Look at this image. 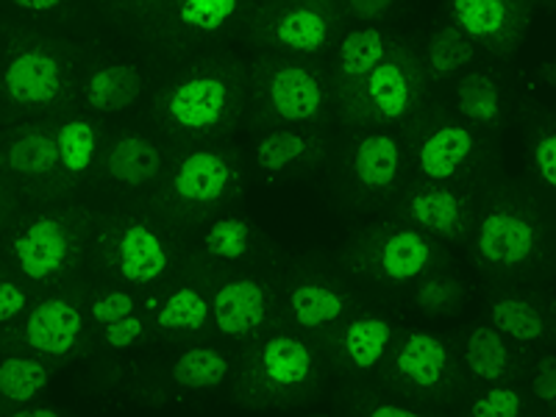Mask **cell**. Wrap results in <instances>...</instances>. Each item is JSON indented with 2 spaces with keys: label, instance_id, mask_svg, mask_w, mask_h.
<instances>
[{
  "label": "cell",
  "instance_id": "obj_1",
  "mask_svg": "<svg viewBox=\"0 0 556 417\" xmlns=\"http://www.w3.org/2000/svg\"><path fill=\"white\" fill-rule=\"evenodd\" d=\"M476 265L501 281H529L556 265V220L520 187H495L481 201L473 235Z\"/></svg>",
  "mask_w": 556,
  "mask_h": 417
},
{
  "label": "cell",
  "instance_id": "obj_2",
  "mask_svg": "<svg viewBox=\"0 0 556 417\" xmlns=\"http://www.w3.org/2000/svg\"><path fill=\"white\" fill-rule=\"evenodd\" d=\"M245 89L248 73L235 59H201L159 89L153 114L173 137H217L240 117Z\"/></svg>",
  "mask_w": 556,
  "mask_h": 417
},
{
  "label": "cell",
  "instance_id": "obj_3",
  "mask_svg": "<svg viewBox=\"0 0 556 417\" xmlns=\"http://www.w3.org/2000/svg\"><path fill=\"white\" fill-rule=\"evenodd\" d=\"M248 84L260 112L270 123H317L326 114V78L292 53H267L251 64Z\"/></svg>",
  "mask_w": 556,
  "mask_h": 417
},
{
  "label": "cell",
  "instance_id": "obj_4",
  "mask_svg": "<svg viewBox=\"0 0 556 417\" xmlns=\"http://www.w3.org/2000/svg\"><path fill=\"white\" fill-rule=\"evenodd\" d=\"M424 67L409 48L390 42L384 59L342 103V117L356 126L406 121L424 98Z\"/></svg>",
  "mask_w": 556,
  "mask_h": 417
},
{
  "label": "cell",
  "instance_id": "obj_5",
  "mask_svg": "<svg viewBox=\"0 0 556 417\" xmlns=\"http://www.w3.org/2000/svg\"><path fill=\"white\" fill-rule=\"evenodd\" d=\"M340 0H262L251 14V37L270 51L317 56L334 42Z\"/></svg>",
  "mask_w": 556,
  "mask_h": 417
},
{
  "label": "cell",
  "instance_id": "obj_6",
  "mask_svg": "<svg viewBox=\"0 0 556 417\" xmlns=\"http://www.w3.org/2000/svg\"><path fill=\"white\" fill-rule=\"evenodd\" d=\"M237 184L235 159L217 148L184 153L162 187V203L178 215H201L231 195Z\"/></svg>",
  "mask_w": 556,
  "mask_h": 417
},
{
  "label": "cell",
  "instance_id": "obj_7",
  "mask_svg": "<svg viewBox=\"0 0 556 417\" xmlns=\"http://www.w3.org/2000/svg\"><path fill=\"white\" fill-rule=\"evenodd\" d=\"M540 0H448V23L495 56H513Z\"/></svg>",
  "mask_w": 556,
  "mask_h": 417
},
{
  "label": "cell",
  "instance_id": "obj_8",
  "mask_svg": "<svg viewBox=\"0 0 556 417\" xmlns=\"http://www.w3.org/2000/svg\"><path fill=\"white\" fill-rule=\"evenodd\" d=\"M493 148L484 131L473 128L470 123L443 121L434 123L429 134L417 142V170L429 181H462L490 162Z\"/></svg>",
  "mask_w": 556,
  "mask_h": 417
},
{
  "label": "cell",
  "instance_id": "obj_9",
  "mask_svg": "<svg viewBox=\"0 0 556 417\" xmlns=\"http://www.w3.org/2000/svg\"><path fill=\"white\" fill-rule=\"evenodd\" d=\"M3 92L23 109H45L62 101L70 87L67 59L51 45H26L14 51L0 73Z\"/></svg>",
  "mask_w": 556,
  "mask_h": 417
},
{
  "label": "cell",
  "instance_id": "obj_10",
  "mask_svg": "<svg viewBox=\"0 0 556 417\" xmlns=\"http://www.w3.org/2000/svg\"><path fill=\"white\" fill-rule=\"evenodd\" d=\"M401 215L415 223L420 231L434 235L448 242H468L473 235L476 198L459 187H448V181H429L417 184L406 192L401 203Z\"/></svg>",
  "mask_w": 556,
  "mask_h": 417
},
{
  "label": "cell",
  "instance_id": "obj_11",
  "mask_svg": "<svg viewBox=\"0 0 556 417\" xmlns=\"http://www.w3.org/2000/svg\"><path fill=\"white\" fill-rule=\"evenodd\" d=\"M490 323L526 348H556V298L531 287H501L490 295Z\"/></svg>",
  "mask_w": 556,
  "mask_h": 417
},
{
  "label": "cell",
  "instance_id": "obj_12",
  "mask_svg": "<svg viewBox=\"0 0 556 417\" xmlns=\"http://www.w3.org/2000/svg\"><path fill=\"white\" fill-rule=\"evenodd\" d=\"M253 392H265L270 399L298 395L315 379V354L304 340L292 334H273L260 345L248 367Z\"/></svg>",
  "mask_w": 556,
  "mask_h": 417
},
{
  "label": "cell",
  "instance_id": "obj_13",
  "mask_svg": "<svg viewBox=\"0 0 556 417\" xmlns=\"http://www.w3.org/2000/svg\"><path fill=\"white\" fill-rule=\"evenodd\" d=\"M245 0H162L153 12V34L173 48L212 39L242 14Z\"/></svg>",
  "mask_w": 556,
  "mask_h": 417
},
{
  "label": "cell",
  "instance_id": "obj_14",
  "mask_svg": "<svg viewBox=\"0 0 556 417\" xmlns=\"http://www.w3.org/2000/svg\"><path fill=\"white\" fill-rule=\"evenodd\" d=\"M109 265L123 281L131 285H153L165 276L173 265V251L159 235L156 228L146 220L126 217L121 226L109 235Z\"/></svg>",
  "mask_w": 556,
  "mask_h": 417
},
{
  "label": "cell",
  "instance_id": "obj_15",
  "mask_svg": "<svg viewBox=\"0 0 556 417\" xmlns=\"http://www.w3.org/2000/svg\"><path fill=\"white\" fill-rule=\"evenodd\" d=\"M20 270L34 281H45L76 262L78 235L64 217H37L12 242Z\"/></svg>",
  "mask_w": 556,
  "mask_h": 417
},
{
  "label": "cell",
  "instance_id": "obj_16",
  "mask_svg": "<svg viewBox=\"0 0 556 417\" xmlns=\"http://www.w3.org/2000/svg\"><path fill=\"white\" fill-rule=\"evenodd\" d=\"M437 260V245L420 228H379V237L367 242V267L390 285H406L424 276Z\"/></svg>",
  "mask_w": 556,
  "mask_h": 417
},
{
  "label": "cell",
  "instance_id": "obj_17",
  "mask_svg": "<svg viewBox=\"0 0 556 417\" xmlns=\"http://www.w3.org/2000/svg\"><path fill=\"white\" fill-rule=\"evenodd\" d=\"M531 365H534L531 348L509 340L493 323L473 326L465 340V367L473 379L486 381V384L523 379L531 374Z\"/></svg>",
  "mask_w": 556,
  "mask_h": 417
},
{
  "label": "cell",
  "instance_id": "obj_18",
  "mask_svg": "<svg viewBox=\"0 0 556 417\" xmlns=\"http://www.w3.org/2000/svg\"><path fill=\"white\" fill-rule=\"evenodd\" d=\"M270 298L256 278H228L212 295L215 326L228 337H251L267 320Z\"/></svg>",
  "mask_w": 556,
  "mask_h": 417
},
{
  "label": "cell",
  "instance_id": "obj_19",
  "mask_svg": "<svg viewBox=\"0 0 556 417\" xmlns=\"http://www.w3.org/2000/svg\"><path fill=\"white\" fill-rule=\"evenodd\" d=\"M404 153L399 137L390 131H367L354 142L351 151V176L365 192H390L401 178Z\"/></svg>",
  "mask_w": 556,
  "mask_h": 417
},
{
  "label": "cell",
  "instance_id": "obj_20",
  "mask_svg": "<svg viewBox=\"0 0 556 417\" xmlns=\"http://www.w3.org/2000/svg\"><path fill=\"white\" fill-rule=\"evenodd\" d=\"M454 106L465 123L495 134L506 123V89L493 70H470L456 78Z\"/></svg>",
  "mask_w": 556,
  "mask_h": 417
},
{
  "label": "cell",
  "instance_id": "obj_21",
  "mask_svg": "<svg viewBox=\"0 0 556 417\" xmlns=\"http://www.w3.org/2000/svg\"><path fill=\"white\" fill-rule=\"evenodd\" d=\"M387 48H390V42L376 26L354 28V31H348L340 39L334 56V73H331V84H334V92L340 101H345L370 76V70L384 59Z\"/></svg>",
  "mask_w": 556,
  "mask_h": 417
},
{
  "label": "cell",
  "instance_id": "obj_22",
  "mask_svg": "<svg viewBox=\"0 0 556 417\" xmlns=\"http://www.w3.org/2000/svg\"><path fill=\"white\" fill-rule=\"evenodd\" d=\"M84 329V317L78 306L64 298H48L26 320L28 345L37 348L39 354L64 356L76 348Z\"/></svg>",
  "mask_w": 556,
  "mask_h": 417
},
{
  "label": "cell",
  "instance_id": "obj_23",
  "mask_svg": "<svg viewBox=\"0 0 556 417\" xmlns=\"http://www.w3.org/2000/svg\"><path fill=\"white\" fill-rule=\"evenodd\" d=\"M395 374L415 390H440L451 374L448 345L424 331L406 334L395 354Z\"/></svg>",
  "mask_w": 556,
  "mask_h": 417
},
{
  "label": "cell",
  "instance_id": "obj_24",
  "mask_svg": "<svg viewBox=\"0 0 556 417\" xmlns=\"http://www.w3.org/2000/svg\"><path fill=\"white\" fill-rule=\"evenodd\" d=\"M106 176L121 187H146L165 170V153L146 134H123L106 153Z\"/></svg>",
  "mask_w": 556,
  "mask_h": 417
},
{
  "label": "cell",
  "instance_id": "obj_25",
  "mask_svg": "<svg viewBox=\"0 0 556 417\" xmlns=\"http://www.w3.org/2000/svg\"><path fill=\"white\" fill-rule=\"evenodd\" d=\"M142 92H146V76L131 62L103 64L84 81V103L101 114L131 109L142 98Z\"/></svg>",
  "mask_w": 556,
  "mask_h": 417
},
{
  "label": "cell",
  "instance_id": "obj_26",
  "mask_svg": "<svg viewBox=\"0 0 556 417\" xmlns=\"http://www.w3.org/2000/svg\"><path fill=\"white\" fill-rule=\"evenodd\" d=\"M317 148L320 142L312 134L295 131V128H270L256 142V165L270 176H281L292 167L309 165Z\"/></svg>",
  "mask_w": 556,
  "mask_h": 417
},
{
  "label": "cell",
  "instance_id": "obj_27",
  "mask_svg": "<svg viewBox=\"0 0 556 417\" xmlns=\"http://www.w3.org/2000/svg\"><path fill=\"white\" fill-rule=\"evenodd\" d=\"M287 306L292 312V320L301 329H323L340 320L348 309V298L331 285L320 281H301L290 290Z\"/></svg>",
  "mask_w": 556,
  "mask_h": 417
},
{
  "label": "cell",
  "instance_id": "obj_28",
  "mask_svg": "<svg viewBox=\"0 0 556 417\" xmlns=\"http://www.w3.org/2000/svg\"><path fill=\"white\" fill-rule=\"evenodd\" d=\"M390 340L392 323H387L384 317L365 315L348 323L345 331H342L340 351L351 367H356V370H370V367H376L384 359Z\"/></svg>",
  "mask_w": 556,
  "mask_h": 417
},
{
  "label": "cell",
  "instance_id": "obj_29",
  "mask_svg": "<svg viewBox=\"0 0 556 417\" xmlns=\"http://www.w3.org/2000/svg\"><path fill=\"white\" fill-rule=\"evenodd\" d=\"M476 51H479V45L468 34L459 31L454 23H445V26L434 28L426 42V64L434 78H451L473 62Z\"/></svg>",
  "mask_w": 556,
  "mask_h": 417
},
{
  "label": "cell",
  "instance_id": "obj_30",
  "mask_svg": "<svg viewBox=\"0 0 556 417\" xmlns=\"http://www.w3.org/2000/svg\"><path fill=\"white\" fill-rule=\"evenodd\" d=\"M231 374V362L217 348H190L173 362V381L187 390H208V387L223 384V379Z\"/></svg>",
  "mask_w": 556,
  "mask_h": 417
},
{
  "label": "cell",
  "instance_id": "obj_31",
  "mask_svg": "<svg viewBox=\"0 0 556 417\" xmlns=\"http://www.w3.org/2000/svg\"><path fill=\"white\" fill-rule=\"evenodd\" d=\"M253 242H256L253 226L237 215L217 217V220L206 228V235L201 237L203 253H206L208 260L220 262L245 260V256L253 253Z\"/></svg>",
  "mask_w": 556,
  "mask_h": 417
},
{
  "label": "cell",
  "instance_id": "obj_32",
  "mask_svg": "<svg viewBox=\"0 0 556 417\" xmlns=\"http://www.w3.org/2000/svg\"><path fill=\"white\" fill-rule=\"evenodd\" d=\"M529 167L543 190L556 192V112H538L529 121Z\"/></svg>",
  "mask_w": 556,
  "mask_h": 417
},
{
  "label": "cell",
  "instance_id": "obj_33",
  "mask_svg": "<svg viewBox=\"0 0 556 417\" xmlns=\"http://www.w3.org/2000/svg\"><path fill=\"white\" fill-rule=\"evenodd\" d=\"M56 137V151H59V165L64 167L67 176L81 178L84 173L92 167L98 153V131L89 121H67L59 126Z\"/></svg>",
  "mask_w": 556,
  "mask_h": 417
},
{
  "label": "cell",
  "instance_id": "obj_34",
  "mask_svg": "<svg viewBox=\"0 0 556 417\" xmlns=\"http://www.w3.org/2000/svg\"><path fill=\"white\" fill-rule=\"evenodd\" d=\"M56 137H51V134H20L7 148V165L20 176H48L51 170H56Z\"/></svg>",
  "mask_w": 556,
  "mask_h": 417
},
{
  "label": "cell",
  "instance_id": "obj_35",
  "mask_svg": "<svg viewBox=\"0 0 556 417\" xmlns=\"http://www.w3.org/2000/svg\"><path fill=\"white\" fill-rule=\"evenodd\" d=\"M208 320V301L195 287H178L156 309V326L165 331H201Z\"/></svg>",
  "mask_w": 556,
  "mask_h": 417
},
{
  "label": "cell",
  "instance_id": "obj_36",
  "mask_svg": "<svg viewBox=\"0 0 556 417\" xmlns=\"http://www.w3.org/2000/svg\"><path fill=\"white\" fill-rule=\"evenodd\" d=\"M543 406L534 401V395L529 392V387H515L513 381H504V384H493L490 390H484L479 399H473L470 404V415L473 417H520V415H534Z\"/></svg>",
  "mask_w": 556,
  "mask_h": 417
},
{
  "label": "cell",
  "instance_id": "obj_37",
  "mask_svg": "<svg viewBox=\"0 0 556 417\" xmlns=\"http://www.w3.org/2000/svg\"><path fill=\"white\" fill-rule=\"evenodd\" d=\"M48 384V370L26 356H9L0 362V395L14 404H28Z\"/></svg>",
  "mask_w": 556,
  "mask_h": 417
},
{
  "label": "cell",
  "instance_id": "obj_38",
  "mask_svg": "<svg viewBox=\"0 0 556 417\" xmlns=\"http://www.w3.org/2000/svg\"><path fill=\"white\" fill-rule=\"evenodd\" d=\"M529 392L543 409L556 415V351L534 359L529 374Z\"/></svg>",
  "mask_w": 556,
  "mask_h": 417
},
{
  "label": "cell",
  "instance_id": "obj_39",
  "mask_svg": "<svg viewBox=\"0 0 556 417\" xmlns=\"http://www.w3.org/2000/svg\"><path fill=\"white\" fill-rule=\"evenodd\" d=\"M462 301V287L456 278L434 276L429 278L420 290H417V304L424 306L426 312H451L456 309Z\"/></svg>",
  "mask_w": 556,
  "mask_h": 417
},
{
  "label": "cell",
  "instance_id": "obj_40",
  "mask_svg": "<svg viewBox=\"0 0 556 417\" xmlns=\"http://www.w3.org/2000/svg\"><path fill=\"white\" fill-rule=\"evenodd\" d=\"M134 306L137 304H134V298L128 295V292H121V290L103 292V295H98L96 301H92V317H96V323L106 326V323H114L126 315H134Z\"/></svg>",
  "mask_w": 556,
  "mask_h": 417
},
{
  "label": "cell",
  "instance_id": "obj_41",
  "mask_svg": "<svg viewBox=\"0 0 556 417\" xmlns=\"http://www.w3.org/2000/svg\"><path fill=\"white\" fill-rule=\"evenodd\" d=\"M142 334H146V320H139V317L134 315L106 323V329H103V340L112 348H131L134 342H139Z\"/></svg>",
  "mask_w": 556,
  "mask_h": 417
},
{
  "label": "cell",
  "instance_id": "obj_42",
  "mask_svg": "<svg viewBox=\"0 0 556 417\" xmlns=\"http://www.w3.org/2000/svg\"><path fill=\"white\" fill-rule=\"evenodd\" d=\"M28 295L23 287H17L14 281H0V323L12 320L20 312L26 309Z\"/></svg>",
  "mask_w": 556,
  "mask_h": 417
},
{
  "label": "cell",
  "instance_id": "obj_43",
  "mask_svg": "<svg viewBox=\"0 0 556 417\" xmlns=\"http://www.w3.org/2000/svg\"><path fill=\"white\" fill-rule=\"evenodd\" d=\"M395 7V0H340V9L351 17L359 20H379L384 17L390 9Z\"/></svg>",
  "mask_w": 556,
  "mask_h": 417
},
{
  "label": "cell",
  "instance_id": "obj_44",
  "mask_svg": "<svg viewBox=\"0 0 556 417\" xmlns=\"http://www.w3.org/2000/svg\"><path fill=\"white\" fill-rule=\"evenodd\" d=\"M14 7L26 9V12H53L64 3V0H12Z\"/></svg>",
  "mask_w": 556,
  "mask_h": 417
},
{
  "label": "cell",
  "instance_id": "obj_45",
  "mask_svg": "<svg viewBox=\"0 0 556 417\" xmlns=\"http://www.w3.org/2000/svg\"><path fill=\"white\" fill-rule=\"evenodd\" d=\"M367 415L370 417H412L415 412L406 409V406H399V404H379L367 412Z\"/></svg>",
  "mask_w": 556,
  "mask_h": 417
},
{
  "label": "cell",
  "instance_id": "obj_46",
  "mask_svg": "<svg viewBox=\"0 0 556 417\" xmlns=\"http://www.w3.org/2000/svg\"><path fill=\"white\" fill-rule=\"evenodd\" d=\"M114 3H117V7H123V9H131V12L153 14L162 0H114Z\"/></svg>",
  "mask_w": 556,
  "mask_h": 417
},
{
  "label": "cell",
  "instance_id": "obj_47",
  "mask_svg": "<svg viewBox=\"0 0 556 417\" xmlns=\"http://www.w3.org/2000/svg\"><path fill=\"white\" fill-rule=\"evenodd\" d=\"M540 78H543L545 84H551V87H556V56L540 67Z\"/></svg>",
  "mask_w": 556,
  "mask_h": 417
},
{
  "label": "cell",
  "instance_id": "obj_48",
  "mask_svg": "<svg viewBox=\"0 0 556 417\" xmlns=\"http://www.w3.org/2000/svg\"><path fill=\"white\" fill-rule=\"evenodd\" d=\"M20 417H56V409H48V406H34V409H23L17 412Z\"/></svg>",
  "mask_w": 556,
  "mask_h": 417
}]
</instances>
